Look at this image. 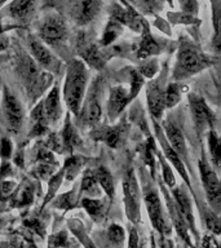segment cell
<instances>
[{
	"label": "cell",
	"mask_w": 221,
	"mask_h": 248,
	"mask_svg": "<svg viewBox=\"0 0 221 248\" xmlns=\"http://www.w3.org/2000/svg\"><path fill=\"white\" fill-rule=\"evenodd\" d=\"M87 77L88 75H87V70L83 62L79 60H73L69 62L65 87H63V98H65L67 108L75 115L79 114L81 102L84 98Z\"/></svg>",
	"instance_id": "cell-1"
},
{
	"label": "cell",
	"mask_w": 221,
	"mask_h": 248,
	"mask_svg": "<svg viewBox=\"0 0 221 248\" xmlns=\"http://www.w3.org/2000/svg\"><path fill=\"white\" fill-rule=\"evenodd\" d=\"M100 0H77L73 7L74 19L80 25L91 22L98 13Z\"/></svg>",
	"instance_id": "cell-9"
},
{
	"label": "cell",
	"mask_w": 221,
	"mask_h": 248,
	"mask_svg": "<svg viewBox=\"0 0 221 248\" xmlns=\"http://www.w3.org/2000/svg\"><path fill=\"white\" fill-rule=\"evenodd\" d=\"M85 60L88 61L89 65L95 66V67H101L104 65V60H102V56L98 52L96 46H91L87 53H85Z\"/></svg>",
	"instance_id": "cell-29"
},
{
	"label": "cell",
	"mask_w": 221,
	"mask_h": 248,
	"mask_svg": "<svg viewBox=\"0 0 221 248\" xmlns=\"http://www.w3.org/2000/svg\"><path fill=\"white\" fill-rule=\"evenodd\" d=\"M34 199V186L30 182L23 184L12 198V207H25Z\"/></svg>",
	"instance_id": "cell-19"
},
{
	"label": "cell",
	"mask_w": 221,
	"mask_h": 248,
	"mask_svg": "<svg viewBox=\"0 0 221 248\" xmlns=\"http://www.w3.org/2000/svg\"><path fill=\"white\" fill-rule=\"evenodd\" d=\"M63 139H65V143L69 147L77 146V143H79V137H78L77 132H75V129H74L69 120L66 123L65 132H63Z\"/></svg>",
	"instance_id": "cell-30"
},
{
	"label": "cell",
	"mask_w": 221,
	"mask_h": 248,
	"mask_svg": "<svg viewBox=\"0 0 221 248\" xmlns=\"http://www.w3.org/2000/svg\"><path fill=\"white\" fill-rule=\"evenodd\" d=\"M199 248H219V244H217V240L213 236L205 235L203 240H202L201 247Z\"/></svg>",
	"instance_id": "cell-37"
},
{
	"label": "cell",
	"mask_w": 221,
	"mask_h": 248,
	"mask_svg": "<svg viewBox=\"0 0 221 248\" xmlns=\"http://www.w3.org/2000/svg\"><path fill=\"white\" fill-rule=\"evenodd\" d=\"M159 137H160V142H162V146H163V150H164V153H166V156L171 160V163L174 164V167H176V170L181 173L182 178L185 180L188 184H189V180H188V176H186V172H185V168H184V164H182L181 159H180V156L177 155V153L172 149V147L170 146V143L167 142L166 139H163L162 135L159 133Z\"/></svg>",
	"instance_id": "cell-20"
},
{
	"label": "cell",
	"mask_w": 221,
	"mask_h": 248,
	"mask_svg": "<svg viewBox=\"0 0 221 248\" xmlns=\"http://www.w3.org/2000/svg\"><path fill=\"white\" fill-rule=\"evenodd\" d=\"M1 225H3V220L0 218V228H1Z\"/></svg>",
	"instance_id": "cell-44"
},
{
	"label": "cell",
	"mask_w": 221,
	"mask_h": 248,
	"mask_svg": "<svg viewBox=\"0 0 221 248\" xmlns=\"http://www.w3.org/2000/svg\"><path fill=\"white\" fill-rule=\"evenodd\" d=\"M159 248H174V242L171 239H168L167 236L160 235V239H159Z\"/></svg>",
	"instance_id": "cell-40"
},
{
	"label": "cell",
	"mask_w": 221,
	"mask_h": 248,
	"mask_svg": "<svg viewBox=\"0 0 221 248\" xmlns=\"http://www.w3.org/2000/svg\"><path fill=\"white\" fill-rule=\"evenodd\" d=\"M181 98V89L177 84H171L167 91H164V104L166 108H174Z\"/></svg>",
	"instance_id": "cell-25"
},
{
	"label": "cell",
	"mask_w": 221,
	"mask_h": 248,
	"mask_svg": "<svg viewBox=\"0 0 221 248\" xmlns=\"http://www.w3.org/2000/svg\"><path fill=\"white\" fill-rule=\"evenodd\" d=\"M70 228L74 232V234L78 236V239L80 240L81 243L84 244L85 248H96V246L89 240L88 236H85V232L83 230V225L77 221H70Z\"/></svg>",
	"instance_id": "cell-28"
},
{
	"label": "cell",
	"mask_w": 221,
	"mask_h": 248,
	"mask_svg": "<svg viewBox=\"0 0 221 248\" xmlns=\"http://www.w3.org/2000/svg\"><path fill=\"white\" fill-rule=\"evenodd\" d=\"M3 108L11 129L17 131V129L21 127V123H22L23 108L22 105L19 104L18 98H17V97H16L8 88L4 89Z\"/></svg>",
	"instance_id": "cell-6"
},
{
	"label": "cell",
	"mask_w": 221,
	"mask_h": 248,
	"mask_svg": "<svg viewBox=\"0 0 221 248\" xmlns=\"http://www.w3.org/2000/svg\"><path fill=\"white\" fill-rule=\"evenodd\" d=\"M208 143L213 162H215L216 166H219V158H220V153H219V137H217L215 132H209Z\"/></svg>",
	"instance_id": "cell-31"
},
{
	"label": "cell",
	"mask_w": 221,
	"mask_h": 248,
	"mask_svg": "<svg viewBox=\"0 0 221 248\" xmlns=\"http://www.w3.org/2000/svg\"><path fill=\"white\" fill-rule=\"evenodd\" d=\"M141 71H142V74L147 75V77H153V75L157 73V63H155L154 61L149 62L147 65L143 66Z\"/></svg>",
	"instance_id": "cell-39"
},
{
	"label": "cell",
	"mask_w": 221,
	"mask_h": 248,
	"mask_svg": "<svg viewBox=\"0 0 221 248\" xmlns=\"http://www.w3.org/2000/svg\"><path fill=\"white\" fill-rule=\"evenodd\" d=\"M139 248H145V242H141V243H139Z\"/></svg>",
	"instance_id": "cell-42"
},
{
	"label": "cell",
	"mask_w": 221,
	"mask_h": 248,
	"mask_svg": "<svg viewBox=\"0 0 221 248\" xmlns=\"http://www.w3.org/2000/svg\"><path fill=\"white\" fill-rule=\"evenodd\" d=\"M123 194L127 217L137 224L141 217L140 213V189L133 170H128L123 178Z\"/></svg>",
	"instance_id": "cell-4"
},
{
	"label": "cell",
	"mask_w": 221,
	"mask_h": 248,
	"mask_svg": "<svg viewBox=\"0 0 221 248\" xmlns=\"http://www.w3.org/2000/svg\"><path fill=\"white\" fill-rule=\"evenodd\" d=\"M73 246V242L70 240L66 232H60L49 239L48 248H70Z\"/></svg>",
	"instance_id": "cell-27"
},
{
	"label": "cell",
	"mask_w": 221,
	"mask_h": 248,
	"mask_svg": "<svg viewBox=\"0 0 221 248\" xmlns=\"http://www.w3.org/2000/svg\"><path fill=\"white\" fill-rule=\"evenodd\" d=\"M12 154V143L9 142V140L3 139L0 141V155L4 159H8Z\"/></svg>",
	"instance_id": "cell-34"
},
{
	"label": "cell",
	"mask_w": 221,
	"mask_h": 248,
	"mask_svg": "<svg viewBox=\"0 0 221 248\" xmlns=\"http://www.w3.org/2000/svg\"><path fill=\"white\" fill-rule=\"evenodd\" d=\"M129 97L131 96L128 94V92L123 88V87H114V88L110 91L108 110L112 119H114V118L123 110L124 106L128 104Z\"/></svg>",
	"instance_id": "cell-14"
},
{
	"label": "cell",
	"mask_w": 221,
	"mask_h": 248,
	"mask_svg": "<svg viewBox=\"0 0 221 248\" xmlns=\"http://www.w3.org/2000/svg\"><path fill=\"white\" fill-rule=\"evenodd\" d=\"M143 199H145V204H146L147 213L150 217L153 228L162 236L170 235L171 230H172L170 218L167 217L166 212L163 209L158 194L155 193L153 189H146L145 194H143Z\"/></svg>",
	"instance_id": "cell-3"
},
{
	"label": "cell",
	"mask_w": 221,
	"mask_h": 248,
	"mask_svg": "<svg viewBox=\"0 0 221 248\" xmlns=\"http://www.w3.org/2000/svg\"><path fill=\"white\" fill-rule=\"evenodd\" d=\"M150 248H158V247H157V243H155V236H154V234H151V238H150Z\"/></svg>",
	"instance_id": "cell-41"
},
{
	"label": "cell",
	"mask_w": 221,
	"mask_h": 248,
	"mask_svg": "<svg viewBox=\"0 0 221 248\" xmlns=\"http://www.w3.org/2000/svg\"><path fill=\"white\" fill-rule=\"evenodd\" d=\"M147 104L153 116L160 118L166 104H164V91L157 83H151L150 87L147 88Z\"/></svg>",
	"instance_id": "cell-13"
},
{
	"label": "cell",
	"mask_w": 221,
	"mask_h": 248,
	"mask_svg": "<svg viewBox=\"0 0 221 248\" xmlns=\"http://www.w3.org/2000/svg\"><path fill=\"white\" fill-rule=\"evenodd\" d=\"M139 234L136 232V229H132L129 232V238H128V248H139Z\"/></svg>",
	"instance_id": "cell-38"
},
{
	"label": "cell",
	"mask_w": 221,
	"mask_h": 248,
	"mask_svg": "<svg viewBox=\"0 0 221 248\" xmlns=\"http://www.w3.org/2000/svg\"><path fill=\"white\" fill-rule=\"evenodd\" d=\"M81 205L84 207L85 211L95 221H102L105 218L106 204L100 199H93L91 197H87L81 201Z\"/></svg>",
	"instance_id": "cell-18"
},
{
	"label": "cell",
	"mask_w": 221,
	"mask_h": 248,
	"mask_svg": "<svg viewBox=\"0 0 221 248\" xmlns=\"http://www.w3.org/2000/svg\"><path fill=\"white\" fill-rule=\"evenodd\" d=\"M162 166H163V170H164V181H166V184L168 186H172L174 185V174H172V172H171V170L167 167L166 162L162 159Z\"/></svg>",
	"instance_id": "cell-36"
},
{
	"label": "cell",
	"mask_w": 221,
	"mask_h": 248,
	"mask_svg": "<svg viewBox=\"0 0 221 248\" xmlns=\"http://www.w3.org/2000/svg\"><path fill=\"white\" fill-rule=\"evenodd\" d=\"M4 3H5V0H0V7H1Z\"/></svg>",
	"instance_id": "cell-43"
},
{
	"label": "cell",
	"mask_w": 221,
	"mask_h": 248,
	"mask_svg": "<svg viewBox=\"0 0 221 248\" xmlns=\"http://www.w3.org/2000/svg\"><path fill=\"white\" fill-rule=\"evenodd\" d=\"M0 248H35L31 243H27L26 240H18V242H12V243L0 244Z\"/></svg>",
	"instance_id": "cell-35"
},
{
	"label": "cell",
	"mask_w": 221,
	"mask_h": 248,
	"mask_svg": "<svg viewBox=\"0 0 221 248\" xmlns=\"http://www.w3.org/2000/svg\"><path fill=\"white\" fill-rule=\"evenodd\" d=\"M118 34H119V27H118V23L111 22L108 26L106 31H105L102 43H104V44H109V43H111L112 40L116 38V35Z\"/></svg>",
	"instance_id": "cell-32"
},
{
	"label": "cell",
	"mask_w": 221,
	"mask_h": 248,
	"mask_svg": "<svg viewBox=\"0 0 221 248\" xmlns=\"http://www.w3.org/2000/svg\"><path fill=\"white\" fill-rule=\"evenodd\" d=\"M77 194H75V190H71L69 193L62 194L60 195L57 201H54V205L57 207V208H62V209H69V208H74V207H77Z\"/></svg>",
	"instance_id": "cell-26"
},
{
	"label": "cell",
	"mask_w": 221,
	"mask_h": 248,
	"mask_svg": "<svg viewBox=\"0 0 221 248\" xmlns=\"http://www.w3.org/2000/svg\"><path fill=\"white\" fill-rule=\"evenodd\" d=\"M174 205H176L180 216H181V218L185 222L186 228L190 229L194 234H197V232H195V224H194L193 209H191V202H190L189 197L186 195V193L182 189H174Z\"/></svg>",
	"instance_id": "cell-10"
},
{
	"label": "cell",
	"mask_w": 221,
	"mask_h": 248,
	"mask_svg": "<svg viewBox=\"0 0 221 248\" xmlns=\"http://www.w3.org/2000/svg\"><path fill=\"white\" fill-rule=\"evenodd\" d=\"M84 122L85 123L96 124L101 118V106H100V83L95 81V84L89 89V94L85 101L84 110Z\"/></svg>",
	"instance_id": "cell-8"
},
{
	"label": "cell",
	"mask_w": 221,
	"mask_h": 248,
	"mask_svg": "<svg viewBox=\"0 0 221 248\" xmlns=\"http://www.w3.org/2000/svg\"><path fill=\"white\" fill-rule=\"evenodd\" d=\"M30 49L35 60L40 63V65L46 66L47 69H52L54 66L57 65L56 58L52 56L49 50L47 49L46 46H43L42 43L38 40H31L30 42Z\"/></svg>",
	"instance_id": "cell-16"
},
{
	"label": "cell",
	"mask_w": 221,
	"mask_h": 248,
	"mask_svg": "<svg viewBox=\"0 0 221 248\" xmlns=\"http://www.w3.org/2000/svg\"><path fill=\"white\" fill-rule=\"evenodd\" d=\"M164 131H166L168 142H171V147L177 153L178 156H180V155H181V156H185L186 147L181 131H180L174 123H171V122H167V123L164 124Z\"/></svg>",
	"instance_id": "cell-15"
},
{
	"label": "cell",
	"mask_w": 221,
	"mask_h": 248,
	"mask_svg": "<svg viewBox=\"0 0 221 248\" xmlns=\"http://www.w3.org/2000/svg\"><path fill=\"white\" fill-rule=\"evenodd\" d=\"M35 8V0H15L12 1L8 11L13 18L27 19L32 15Z\"/></svg>",
	"instance_id": "cell-17"
},
{
	"label": "cell",
	"mask_w": 221,
	"mask_h": 248,
	"mask_svg": "<svg viewBox=\"0 0 221 248\" xmlns=\"http://www.w3.org/2000/svg\"><path fill=\"white\" fill-rule=\"evenodd\" d=\"M95 177H96L98 185L106 191L108 197L112 199V197H114V184H112V177L110 176V172L105 170L104 167H101L95 173Z\"/></svg>",
	"instance_id": "cell-22"
},
{
	"label": "cell",
	"mask_w": 221,
	"mask_h": 248,
	"mask_svg": "<svg viewBox=\"0 0 221 248\" xmlns=\"http://www.w3.org/2000/svg\"><path fill=\"white\" fill-rule=\"evenodd\" d=\"M209 65L208 60L205 54H202L191 46H184L178 52L177 62L174 66V79H185V78L199 73Z\"/></svg>",
	"instance_id": "cell-2"
},
{
	"label": "cell",
	"mask_w": 221,
	"mask_h": 248,
	"mask_svg": "<svg viewBox=\"0 0 221 248\" xmlns=\"http://www.w3.org/2000/svg\"><path fill=\"white\" fill-rule=\"evenodd\" d=\"M81 191L85 193L88 197H97L100 195V189H98V182H97L95 174L85 173L83 182H81Z\"/></svg>",
	"instance_id": "cell-24"
},
{
	"label": "cell",
	"mask_w": 221,
	"mask_h": 248,
	"mask_svg": "<svg viewBox=\"0 0 221 248\" xmlns=\"http://www.w3.org/2000/svg\"><path fill=\"white\" fill-rule=\"evenodd\" d=\"M42 112L46 123H57L60 119L61 104H60V92H58L57 85L50 91L46 101L42 104Z\"/></svg>",
	"instance_id": "cell-12"
},
{
	"label": "cell",
	"mask_w": 221,
	"mask_h": 248,
	"mask_svg": "<svg viewBox=\"0 0 221 248\" xmlns=\"http://www.w3.org/2000/svg\"><path fill=\"white\" fill-rule=\"evenodd\" d=\"M65 35V23L60 17H56V16L48 17L40 26V36L48 44H54V43L60 42Z\"/></svg>",
	"instance_id": "cell-7"
},
{
	"label": "cell",
	"mask_w": 221,
	"mask_h": 248,
	"mask_svg": "<svg viewBox=\"0 0 221 248\" xmlns=\"http://www.w3.org/2000/svg\"><path fill=\"white\" fill-rule=\"evenodd\" d=\"M199 170H201L202 181H203V186H205V191L207 194L211 207L213 211L219 213L220 209V201H221V190H220V182L217 178L216 173L213 172V170L208 166V163L205 158L202 159V162L199 163Z\"/></svg>",
	"instance_id": "cell-5"
},
{
	"label": "cell",
	"mask_w": 221,
	"mask_h": 248,
	"mask_svg": "<svg viewBox=\"0 0 221 248\" xmlns=\"http://www.w3.org/2000/svg\"><path fill=\"white\" fill-rule=\"evenodd\" d=\"M190 105H191V111H193L194 120H195L198 128L203 129L205 127H209L213 123L215 116H213L212 111L209 110L203 98L193 96L190 98Z\"/></svg>",
	"instance_id": "cell-11"
},
{
	"label": "cell",
	"mask_w": 221,
	"mask_h": 248,
	"mask_svg": "<svg viewBox=\"0 0 221 248\" xmlns=\"http://www.w3.org/2000/svg\"><path fill=\"white\" fill-rule=\"evenodd\" d=\"M154 53H159V46L153 40L150 34H145L142 36V40L140 42L137 54L140 57H147Z\"/></svg>",
	"instance_id": "cell-23"
},
{
	"label": "cell",
	"mask_w": 221,
	"mask_h": 248,
	"mask_svg": "<svg viewBox=\"0 0 221 248\" xmlns=\"http://www.w3.org/2000/svg\"><path fill=\"white\" fill-rule=\"evenodd\" d=\"M16 189V184L12 181H4L0 184V199L3 201L11 195Z\"/></svg>",
	"instance_id": "cell-33"
},
{
	"label": "cell",
	"mask_w": 221,
	"mask_h": 248,
	"mask_svg": "<svg viewBox=\"0 0 221 248\" xmlns=\"http://www.w3.org/2000/svg\"><path fill=\"white\" fill-rule=\"evenodd\" d=\"M106 238L108 242L115 248L123 247L124 240H126V232L124 229L118 224H111L109 226L108 232H106Z\"/></svg>",
	"instance_id": "cell-21"
}]
</instances>
